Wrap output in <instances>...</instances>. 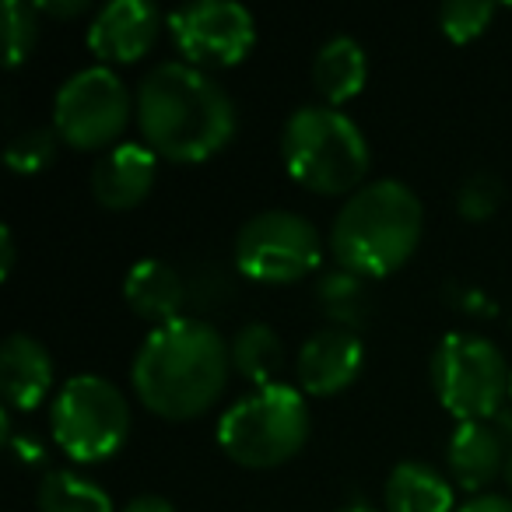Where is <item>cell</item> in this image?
Wrapping results in <instances>:
<instances>
[{
	"instance_id": "cell-7",
	"label": "cell",
	"mask_w": 512,
	"mask_h": 512,
	"mask_svg": "<svg viewBox=\"0 0 512 512\" xmlns=\"http://www.w3.org/2000/svg\"><path fill=\"white\" fill-rule=\"evenodd\" d=\"M53 439L71 460L102 463L123 449L130 435V407L102 376H71L53 400Z\"/></svg>"
},
{
	"instance_id": "cell-12",
	"label": "cell",
	"mask_w": 512,
	"mask_h": 512,
	"mask_svg": "<svg viewBox=\"0 0 512 512\" xmlns=\"http://www.w3.org/2000/svg\"><path fill=\"white\" fill-rule=\"evenodd\" d=\"M162 15L144 0H113L88 25V50L102 64H134L155 46Z\"/></svg>"
},
{
	"instance_id": "cell-20",
	"label": "cell",
	"mask_w": 512,
	"mask_h": 512,
	"mask_svg": "<svg viewBox=\"0 0 512 512\" xmlns=\"http://www.w3.org/2000/svg\"><path fill=\"white\" fill-rule=\"evenodd\" d=\"M316 302H320L330 327H344V330H358L372 313V295L365 278L344 271V267L323 274L320 285H316Z\"/></svg>"
},
{
	"instance_id": "cell-15",
	"label": "cell",
	"mask_w": 512,
	"mask_h": 512,
	"mask_svg": "<svg viewBox=\"0 0 512 512\" xmlns=\"http://www.w3.org/2000/svg\"><path fill=\"white\" fill-rule=\"evenodd\" d=\"M505 432L491 421H460L449 435L446 463L463 491H481L505 470Z\"/></svg>"
},
{
	"instance_id": "cell-6",
	"label": "cell",
	"mask_w": 512,
	"mask_h": 512,
	"mask_svg": "<svg viewBox=\"0 0 512 512\" xmlns=\"http://www.w3.org/2000/svg\"><path fill=\"white\" fill-rule=\"evenodd\" d=\"M432 390L456 421H491L512 390L505 355L477 334H446L432 355Z\"/></svg>"
},
{
	"instance_id": "cell-23",
	"label": "cell",
	"mask_w": 512,
	"mask_h": 512,
	"mask_svg": "<svg viewBox=\"0 0 512 512\" xmlns=\"http://www.w3.org/2000/svg\"><path fill=\"white\" fill-rule=\"evenodd\" d=\"M39 39V11L22 0L4 4V64L22 67Z\"/></svg>"
},
{
	"instance_id": "cell-22",
	"label": "cell",
	"mask_w": 512,
	"mask_h": 512,
	"mask_svg": "<svg viewBox=\"0 0 512 512\" xmlns=\"http://www.w3.org/2000/svg\"><path fill=\"white\" fill-rule=\"evenodd\" d=\"M53 158H57V130L46 127L22 130L18 137H11L8 151H4V162L18 176H36V172L50 169Z\"/></svg>"
},
{
	"instance_id": "cell-30",
	"label": "cell",
	"mask_w": 512,
	"mask_h": 512,
	"mask_svg": "<svg viewBox=\"0 0 512 512\" xmlns=\"http://www.w3.org/2000/svg\"><path fill=\"white\" fill-rule=\"evenodd\" d=\"M8 446L11 449H18V456H22V460H29V463H39L43 460V449H39V442H25V439H15V435H11L8 439Z\"/></svg>"
},
{
	"instance_id": "cell-21",
	"label": "cell",
	"mask_w": 512,
	"mask_h": 512,
	"mask_svg": "<svg viewBox=\"0 0 512 512\" xmlns=\"http://www.w3.org/2000/svg\"><path fill=\"white\" fill-rule=\"evenodd\" d=\"M39 512H113V498L74 470H50L36 491Z\"/></svg>"
},
{
	"instance_id": "cell-2",
	"label": "cell",
	"mask_w": 512,
	"mask_h": 512,
	"mask_svg": "<svg viewBox=\"0 0 512 512\" xmlns=\"http://www.w3.org/2000/svg\"><path fill=\"white\" fill-rule=\"evenodd\" d=\"M232 355L225 337L197 316L155 327L134 355L130 383L141 404L165 421H190L225 393Z\"/></svg>"
},
{
	"instance_id": "cell-26",
	"label": "cell",
	"mask_w": 512,
	"mask_h": 512,
	"mask_svg": "<svg viewBox=\"0 0 512 512\" xmlns=\"http://www.w3.org/2000/svg\"><path fill=\"white\" fill-rule=\"evenodd\" d=\"M456 512H512V498L505 495H477L467 505H460Z\"/></svg>"
},
{
	"instance_id": "cell-14",
	"label": "cell",
	"mask_w": 512,
	"mask_h": 512,
	"mask_svg": "<svg viewBox=\"0 0 512 512\" xmlns=\"http://www.w3.org/2000/svg\"><path fill=\"white\" fill-rule=\"evenodd\" d=\"M53 390V358L36 337L11 334L0 348V393L8 411H36Z\"/></svg>"
},
{
	"instance_id": "cell-11",
	"label": "cell",
	"mask_w": 512,
	"mask_h": 512,
	"mask_svg": "<svg viewBox=\"0 0 512 512\" xmlns=\"http://www.w3.org/2000/svg\"><path fill=\"white\" fill-rule=\"evenodd\" d=\"M365 365V348L355 330L323 327L299 348L295 376L299 390L309 397H337L358 379Z\"/></svg>"
},
{
	"instance_id": "cell-10",
	"label": "cell",
	"mask_w": 512,
	"mask_h": 512,
	"mask_svg": "<svg viewBox=\"0 0 512 512\" xmlns=\"http://www.w3.org/2000/svg\"><path fill=\"white\" fill-rule=\"evenodd\" d=\"M176 50L190 67H235L256 43V22L235 0H200L169 15Z\"/></svg>"
},
{
	"instance_id": "cell-18",
	"label": "cell",
	"mask_w": 512,
	"mask_h": 512,
	"mask_svg": "<svg viewBox=\"0 0 512 512\" xmlns=\"http://www.w3.org/2000/svg\"><path fill=\"white\" fill-rule=\"evenodd\" d=\"M453 484L435 467L404 460L386 477V512H453Z\"/></svg>"
},
{
	"instance_id": "cell-32",
	"label": "cell",
	"mask_w": 512,
	"mask_h": 512,
	"mask_svg": "<svg viewBox=\"0 0 512 512\" xmlns=\"http://www.w3.org/2000/svg\"><path fill=\"white\" fill-rule=\"evenodd\" d=\"M341 512H372V509H365V505H351V509H341Z\"/></svg>"
},
{
	"instance_id": "cell-27",
	"label": "cell",
	"mask_w": 512,
	"mask_h": 512,
	"mask_svg": "<svg viewBox=\"0 0 512 512\" xmlns=\"http://www.w3.org/2000/svg\"><path fill=\"white\" fill-rule=\"evenodd\" d=\"M36 11L43 15H53V18H74V15H85L88 11V0H57V4H36Z\"/></svg>"
},
{
	"instance_id": "cell-25",
	"label": "cell",
	"mask_w": 512,
	"mask_h": 512,
	"mask_svg": "<svg viewBox=\"0 0 512 512\" xmlns=\"http://www.w3.org/2000/svg\"><path fill=\"white\" fill-rule=\"evenodd\" d=\"M502 197H505V190H502V183H498V176H491V172H474V176L460 186V193H456V207H460V214L467 221H488L491 214L498 211Z\"/></svg>"
},
{
	"instance_id": "cell-4",
	"label": "cell",
	"mask_w": 512,
	"mask_h": 512,
	"mask_svg": "<svg viewBox=\"0 0 512 512\" xmlns=\"http://www.w3.org/2000/svg\"><path fill=\"white\" fill-rule=\"evenodd\" d=\"M281 158L288 176L323 197L362 190L369 172V141L355 120L330 106H302L281 130Z\"/></svg>"
},
{
	"instance_id": "cell-33",
	"label": "cell",
	"mask_w": 512,
	"mask_h": 512,
	"mask_svg": "<svg viewBox=\"0 0 512 512\" xmlns=\"http://www.w3.org/2000/svg\"><path fill=\"white\" fill-rule=\"evenodd\" d=\"M509 400H512V390H509Z\"/></svg>"
},
{
	"instance_id": "cell-1",
	"label": "cell",
	"mask_w": 512,
	"mask_h": 512,
	"mask_svg": "<svg viewBox=\"0 0 512 512\" xmlns=\"http://www.w3.org/2000/svg\"><path fill=\"white\" fill-rule=\"evenodd\" d=\"M137 123L158 158L197 165L232 141L235 106L207 71L169 60L137 88Z\"/></svg>"
},
{
	"instance_id": "cell-3",
	"label": "cell",
	"mask_w": 512,
	"mask_h": 512,
	"mask_svg": "<svg viewBox=\"0 0 512 512\" xmlns=\"http://www.w3.org/2000/svg\"><path fill=\"white\" fill-rule=\"evenodd\" d=\"M421 228L425 211L418 193L397 179H376L341 204L330 228V249L337 267L376 281L411 260L421 242Z\"/></svg>"
},
{
	"instance_id": "cell-29",
	"label": "cell",
	"mask_w": 512,
	"mask_h": 512,
	"mask_svg": "<svg viewBox=\"0 0 512 512\" xmlns=\"http://www.w3.org/2000/svg\"><path fill=\"white\" fill-rule=\"evenodd\" d=\"M0 253H4L0 278H11V271H15V235H11V228H0Z\"/></svg>"
},
{
	"instance_id": "cell-24",
	"label": "cell",
	"mask_w": 512,
	"mask_h": 512,
	"mask_svg": "<svg viewBox=\"0 0 512 512\" xmlns=\"http://www.w3.org/2000/svg\"><path fill=\"white\" fill-rule=\"evenodd\" d=\"M495 18V4L488 0H449L439 8V29L449 43H470Z\"/></svg>"
},
{
	"instance_id": "cell-16",
	"label": "cell",
	"mask_w": 512,
	"mask_h": 512,
	"mask_svg": "<svg viewBox=\"0 0 512 512\" xmlns=\"http://www.w3.org/2000/svg\"><path fill=\"white\" fill-rule=\"evenodd\" d=\"M123 299L141 320L165 327L172 320H183V306L190 302V285L165 260H141L127 271Z\"/></svg>"
},
{
	"instance_id": "cell-17",
	"label": "cell",
	"mask_w": 512,
	"mask_h": 512,
	"mask_svg": "<svg viewBox=\"0 0 512 512\" xmlns=\"http://www.w3.org/2000/svg\"><path fill=\"white\" fill-rule=\"evenodd\" d=\"M369 81V57L351 36H334L320 46L313 60V88L330 109L351 102Z\"/></svg>"
},
{
	"instance_id": "cell-8",
	"label": "cell",
	"mask_w": 512,
	"mask_h": 512,
	"mask_svg": "<svg viewBox=\"0 0 512 512\" xmlns=\"http://www.w3.org/2000/svg\"><path fill=\"white\" fill-rule=\"evenodd\" d=\"M235 267L260 285H295L320 267L323 242L313 221L295 211H260L235 235Z\"/></svg>"
},
{
	"instance_id": "cell-13",
	"label": "cell",
	"mask_w": 512,
	"mask_h": 512,
	"mask_svg": "<svg viewBox=\"0 0 512 512\" xmlns=\"http://www.w3.org/2000/svg\"><path fill=\"white\" fill-rule=\"evenodd\" d=\"M158 176V155L148 144H116L95 162L92 193L109 211H130L144 204Z\"/></svg>"
},
{
	"instance_id": "cell-31",
	"label": "cell",
	"mask_w": 512,
	"mask_h": 512,
	"mask_svg": "<svg viewBox=\"0 0 512 512\" xmlns=\"http://www.w3.org/2000/svg\"><path fill=\"white\" fill-rule=\"evenodd\" d=\"M505 477H509V488H512V449H509V460H505Z\"/></svg>"
},
{
	"instance_id": "cell-9",
	"label": "cell",
	"mask_w": 512,
	"mask_h": 512,
	"mask_svg": "<svg viewBox=\"0 0 512 512\" xmlns=\"http://www.w3.org/2000/svg\"><path fill=\"white\" fill-rule=\"evenodd\" d=\"M130 123V95L109 67H88L67 78L53 102V130L78 151L109 148Z\"/></svg>"
},
{
	"instance_id": "cell-28",
	"label": "cell",
	"mask_w": 512,
	"mask_h": 512,
	"mask_svg": "<svg viewBox=\"0 0 512 512\" xmlns=\"http://www.w3.org/2000/svg\"><path fill=\"white\" fill-rule=\"evenodd\" d=\"M123 512H176L169 498L162 495H137L134 502L123 505Z\"/></svg>"
},
{
	"instance_id": "cell-19",
	"label": "cell",
	"mask_w": 512,
	"mask_h": 512,
	"mask_svg": "<svg viewBox=\"0 0 512 512\" xmlns=\"http://www.w3.org/2000/svg\"><path fill=\"white\" fill-rule=\"evenodd\" d=\"M228 355H232V369L260 390V386L278 383L281 365H285V344L267 323H246L228 344Z\"/></svg>"
},
{
	"instance_id": "cell-5",
	"label": "cell",
	"mask_w": 512,
	"mask_h": 512,
	"mask_svg": "<svg viewBox=\"0 0 512 512\" xmlns=\"http://www.w3.org/2000/svg\"><path fill=\"white\" fill-rule=\"evenodd\" d=\"M309 439V404L288 383L239 397L218 421V446L239 467L267 470L288 463Z\"/></svg>"
}]
</instances>
